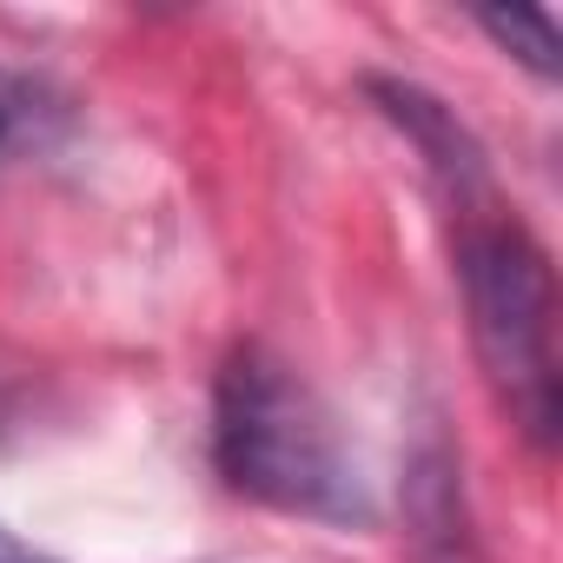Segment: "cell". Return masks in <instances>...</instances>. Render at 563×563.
<instances>
[{"label": "cell", "mask_w": 563, "mask_h": 563, "mask_svg": "<svg viewBox=\"0 0 563 563\" xmlns=\"http://www.w3.org/2000/svg\"><path fill=\"white\" fill-rule=\"evenodd\" d=\"M365 93H372V107L424 153V166H431V179H438V192H444L451 212H477V206L497 199L484 146L471 140V126H464L438 93H424L418 80H385V74H372Z\"/></svg>", "instance_id": "cell-3"}, {"label": "cell", "mask_w": 563, "mask_h": 563, "mask_svg": "<svg viewBox=\"0 0 563 563\" xmlns=\"http://www.w3.org/2000/svg\"><path fill=\"white\" fill-rule=\"evenodd\" d=\"M212 464L239 497L265 510L319 523H372V490L332 405L265 345H239L219 365Z\"/></svg>", "instance_id": "cell-1"}, {"label": "cell", "mask_w": 563, "mask_h": 563, "mask_svg": "<svg viewBox=\"0 0 563 563\" xmlns=\"http://www.w3.org/2000/svg\"><path fill=\"white\" fill-rule=\"evenodd\" d=\"M0 133H8V100H0Z\"/></svg>", "instance_id": "cell-7"}, {"label": "cell", "mask_w": 563, "mask_h": 563, "mask_svg": "<svg viewBox=\"0 0 563 563\" xmlns=\"http://www.w3.org/2000/svg\"><path fill=\"white\" fill-rule=\"evenodd\" d=\"M477 27H484L510 60H523L537 80H556V27H550L543 14H523V8H510V14H504V8H484Z\"/></svg>", "instance_id": "cell-5"}, {"label": "cell", "mask_w": 563, "mask_h": 563, "mask_svg": "<svg viewBox=\"0 0 563 563\" xmlns=\"http://www.w3.org/2000/svg\"><path fill=\"white\" fill-rule=\"evenodd\" d=\"M0 563H54L47 550H34V543H21L14 530H0Z\"/></svg>", "instance_id": "cell-6"}, {"label": "cell", "mask_w": 563, "mask_h": 563, "mask_svg": "<svg viewBox=\"0 0 563 563\" xmlns=\"http://www.w3.org/2000/svg\"><path fill=\"white\" fill-rule=\"evenodd\" d=\"M457 278L471 306V339L504 398L510 424L550 451L556 444V278L543 245L490 199L457 212Z\"/></svg>", "instance_id": "cell-2"}, {"label": "cell", "mask_w": 563, "mask_h": 563, "mask_svg": "<svg viewBox=\"0 0 563 563\" xmlns=\"http://www.w3.org/2000/svg\"><path fill=\"white\" fill-rule=\"evenodd\" d=\"M405 543L411 563H484L471 537V504H464V471L444 438H424L411 471H405Z\"/></svg>", "instance_id": "cell-4"}]
</instances>
